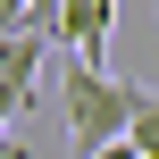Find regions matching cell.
<instances>
[{
	"instance_id": "obj_2",
	"label": "cell",
	"mask_w": 159,
	"mask_h": 159,
	"mask_svg": "<svg viewBox=\"0 0 159 159\" xmlns=\"http://www.w3.org/2000/svg\"><path fill=\"white\" fill-rule=\"evenodd\" d=\"M109 34H117V0H67L59 8V50H75L84 67H101Z\"/></svg>"
},
{
	"instance_id": "obj_1",
	"label": "cell",
	"mask_w": 159,
	"mask_h": 159,
	"mask_svg": "<svg viewBox=\"0 0 159 159\" xmlns=\"http://www.w3.org/2000/svg\"><path fill=\"white\" fill-rule=\"evenodd\" d=\"M159 92H143L134 75H109V67H84V59H67V75H59V117H67V151L101 159L109 143H126V126L151 109Z\"/></svg>"
},
{
	"instance_id": "obj_4",
	"label": "cell",
	"mask_w": 159,
	"mask_h": 159,
	"mask_svg": "<svg viewBox=\"0 0 159 159\" xmlns=\"http://www.w3.org/2000/svg\"><path fill=\"white\" fill-rule=\"evenodd\" d=\"M126 143H134V159H159V101L134 117V126H126Z\"/></svg>"
},
{
	"instance_id": "obj_3",
	"label": "cell",
	"mask_w": 159,
	"mask_h": 159,
	"mask_svg": "<svg viewBox=\"0 0 159 159\" xmlns=\"http://www.w3.org/2000/svg\"><path fill=\"white\" fill-rule=\"evenodd\" d=\"M34 75H42V42H34V34L0 42V126H8V117H25V101H34Z\"/></svg>"
},
{
	"instance_id": "obj_5",
	"label": "cell",
	"mask_w": 159,
	"mask_h": 159,
	"mask_svg": "<svg viewBox=\"0 0 159 159\" xmlns=\"http://www.w3.org/2000/svg\"><path fill=\"white\" fill-rule=\"evenodd\" d=\"M101 159H134V143H109V151H101Z\"/></svg>"
}]
</instances>
